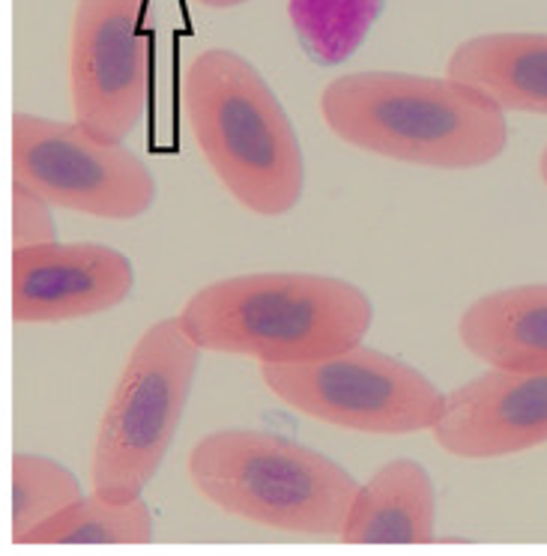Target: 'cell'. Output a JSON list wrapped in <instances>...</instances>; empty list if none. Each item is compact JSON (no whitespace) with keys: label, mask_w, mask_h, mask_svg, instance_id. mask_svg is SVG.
I'll list each match as a JSON object with an SVG mask.
<instances>
[{"label":"cell","mask_w":547,"mask_h":556,"mask_svg":"<svg viewBox=\"0 0 547 556\" xmlns=\"http://www.w3.org/2000/svg\"><path fill=\"white\" fill-rule=\"evenodd\" d=\"M320 114L344 144L419 168H482L509 144L506 111L449 75H341L323 87Z\"/></svg>","instance_id":"obj_1"},{"label":"cell","mask_w":547,"mask_h":556,"mask_svg":"<svg viewBox=\"0 0 547 556\" xmlns=\"http://www.w3.org/2000/svg\"><path fill=\"white\" fill-rule=\"evenodd\" d=\"M374 320L368 293L315 273H252L189 296L180 324L201 351L260 365L311 363L362 344Z\"/></svg>","instance_id":"obj_2"},{"label":"cell","mask_w":547,"mask_h":556,"mask_svg":"<svg viewBox=\"0 0 547 556\" xmlns=\"http://www.w3.org/2000/svg\"><path fill=\"white\" fill-rule=\"evenodd\" d=\"M182 121L225 192L264 218L288 216L305 189L303 147L255 63L209 49L186 66Z\"/></svg>","instance_id":"obj_3"},{"label":"cell","mask_w":547,"mask_h":556,"mask_svg":"<svg viewBox=\"0 0 547 556\" xmlns=\"http://www.w3.org/2000/svg\"><path fill=\"white\" fill-rule=\"evenodd\" d=\"M189 479L225 515L320 542H341L362 488L327 455L255 428H225L198 440Z\"/></svg>","instance_id":"obj_4"},{"label":"cell","mask_w":547,"mask_h":556,"mask_svg":"<svg viewBox=\"0 0 547 556\" xmlns=\"http://www.w3.org/2000/svg\"><path fill=\"white\" fill-rule=\"evenodd\" d=\"M201 348L180 315L165 317L135 341L99 425L90 482L93 494L135 500L156 479L195 383Z\"/></svg>","instance_id":"obj_5"},{"label":"cell","mask_w":547,"mask_h":556,"mask_svg":"<svg viewBox=\"0 0 547 556\" xmlns=\"http://www.w3.org/2000/svg\"><path fill=\"white\" fill-rule=\"evenodd\" d=\"M260 380L296 413L359 434L431 431L446 410V395L422 371L362 344L311 363L260 365Z\"/></svg>","instance_id":"obj_6"},{"label":"cell","mask_w":547,"mask_h":556,"mask_svg":"<svg viewBox=\"0 0 547 556\" xmlns=\"http://www.w3.org/2000/svg\"><path fill=\"white\" fill-rule=\"evenodd\" d=\"M13 182L51 206L109 222L141 218L156 204L153 174L123 141L37 114L13 117Z\"/></svg>","instance_id":"obj_7"},{"label":"cell","mask_w":547,"mask_h":556,"mask_svg":"<svg viewBox=\"0 0 547 556\" xmlns=\"http://www.w3.org/2000/svg\"><path fill=\"white\" fill-rule=\"evenodd\" d=\"M150 7L147 0H78L69 42L75 121L126 141L150 105Z\"/></svg>","instance_id":"obj_8"},{"label":"cell","mask_w":547,"mask_h":556,"mask_svg":"<svg viewBox=\"0 0 547 556\" xmlns=\"http://www.w3.org/2000/svg\"><path fill=\"white\" fill-rule=\"evenodd\" d=\"M135 266L99 242H42L13 249L15 324H61L111 312L129 300Z\"/></svg>","instance_id":"obj_9"},{"label":"cell","mask_w":547,"mask_h":556,"mask_svg":"<svg viewBox=\"0 0 547 556\" xmlns=\"http://www.w3.org/2000/svg\"><path fill=\"white\" fill-rule=\"evenodd\" d=\"M455 458L487 460L521 455L547 443V375L491 368L451 389L431 428Z\"/></svg>","instance_id":"obj_10"},{"label":"cell","mask_w":547,"mask_h":556,"mask_svg":"<svg viewBox=\"0 0 547 556\" xmlns=\"http://www.w3.org/2000/svg\"><path fill=\"white\" fill-rule=\"evenodd\" d=\"M344 544L437 542V491L422 464L410 458L383 464L353 500Z\"/></svg>","instance_id":"obj_11"},{"label":"cell","mask_w":547,"mask_h":556,"mask_svg":"<svg viewBox=\"0 0 547 556\" xmlns=\"http://www.w3.org/2000/svg\"><path fill=\"white\" fill-rule=\"evenodd\" d=\"M458 336L491 368L547 375V285L503 288L475 300L461 315Z\"/></svg>","instance_id":"obj_12"},{"label":"cell","mask_w":547,"mask_h":556,"mask_svg":"<svg viewBox=\"0 0 547 556\" xmlns=\"http://www.w3.org/2000/svg\"><path fill=\"white\" fill-rule=\"evenodd\" d=\"M446 75L485 90L503 111L547 117V34H485L451 51Z\"/></svg>","instance_id":"obj_13"},{"label":"cell","mask_w":547,"mask_h":556,"mask_svg":"<svg viewBox=\"0 0 547 556\" xmlns=\"http://www.w3.org/2000/svg\"><path fill=\"white\" fill-rule=\"evenodd\" d=\"M153 511L141 496H81L61 515L30 530L22 544H150Z\"/></svg>","instance_id":"obj_14"},{"label":"cell","mask_w":547,"mask_h":556,"mask_svg":"<svg viewBox=\"0 0 547 556\" xmlns=\"http://www.w3.org/2000/svg\"><path fill=\"white\" fill-rule=\"evenodd\" d=\"M386 0H288L293 34L317 66L351 61L378 25Z\"/></svg>","instance_id":"obj_15"},{"label":"cell","mask_w":547,"mask_h":556,"mask_svg":"<svg viewBox=\"0 0 547 556\" xmlns=\"http://www.w3.org/2000/svg\"><path fill=\"white\" fill-rule=\"evenodd\" d=\"M73 472L46 455H13V542L22 544L30 530L61 515L81 500Z\"/></svg>","instance_id":"obj_16"},{"label":"cell","mask_w":547,"mask_h":556,"mask_svg":"<svg viewBox=\"0 0 547 556\" xmlns=\"http://www.w3.org/2000/svg\"><path fill=\"white\" fill-rule=\"evenodd\" d=\"M58 240V225L51 216V204L37 192L13 182V249H30Z\"/></svg>","instance_id":"obj_17"},{"label":"cell","mask_w":547,"mask_h":556,"mask_svg":"<svg viewBox=\"0 0 547 556\" xmlns=\"http://www.w3.org/2000/svg\"><path fill=\"white\" fill-rule=\"evenodd\" d=\"M198 7H209V10H231V7H243L249 0H195Z\"/></svg>","instance_id":"obj_18"},{"label":"cell","mask_w":547,"mask_h":556,"mask_svg":"<svg viewBox=\"0 0 547 556\" xmlns=\"http://www.w3.org/2000/svg\"><path fill=\"white\" fill-rule=\"evenodd\" d=\"M538 174H542V180H545L547 186V147L542 150V156H538Z\"/></svg>","instance_id":"obj_19"}]
</instances>
